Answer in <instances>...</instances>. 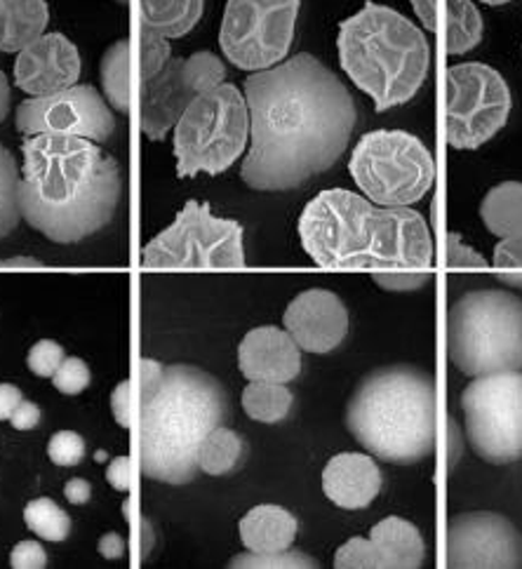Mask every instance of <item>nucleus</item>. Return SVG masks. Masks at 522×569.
Masks as SVG:
<instances>
[{
	"instance_id": "nucleus-1",
	"label": "nucleus",
	"mask_w": 522,
	"mask_h": 569,
	"mask_svg": "<svg viewBox=\"0 0 522 569\" xmlns=\"http://www.w3.org/2000/svg\"><path fill=\"white\" fill-rule=\"evenodd\" d=\"M250 149L240 179L254 191H294L344 156L358 107L341 78L299 52L245 78Z\"/></svg>"
},
{
	"instance_id": "nucleus-2",
	"label": "nucleus",
	"mask_w": 522,
	"mask_h": 569,
	"mask_svg": "<svg viewBox=\"0 0 522 569\" xmlns=\"http://www.w3.org/2000/svg\"><path fill=\"white\" fill-rule=\"evenodd\" d=\"M19 210L31 229L73 246L116 217L123 179L116 158L83 137L33 134L22 144Z\"/></svg>"
},
{
	"instance_id": "nucleus-3",
	"label": "nucleus",
	"mask_w": 522,
	"mask_h": 569,
	"mask_svg": "<svg viewBox=\"0 0 522 569\" xmlns=\"http://www.w3.org/2000/svg\"><path fill=\"white\" fill-rule=\"evenodd\" d=\"M301 248L330 271H416L433 263L424 214L384 208L349 189H325L297 221Z\"/></svg>"
},
{
	"instance_id": "nucleus-4",
	"label": "nucleus",
	"mask_w": 522,
	"mask_h": 569,
	"mask_svg": "<svg viewBox=\"0 0 522 569\" xmlns=\"http://www.w3.org/2000/svg\"><path fill=\"white\" fill-rule=\"evenodd\" d=\"M134 386L139 473L168 485L191 482L200 471V445L229 419L222 381L193 365L144 358Z\"/></svg>"
},
{
	"instance_id": "nucleus-5",
	"label": "nucleus",
	"mask_w": 522,
	"mask_h": 569,
	"mask_svg": "<svg viewBox=\"0 0 522 569\" xmlns=\"http://www.w3.org/2000/svg\"><path fill=\"white\" fill-rule=\"evenodd\" d=\"M347 429L372 457L410 466L438 445L435 379L414 365H387L363 377L347 405Z\"/></svg>"
},
{
	"instance_id": "nucleus-6",
	"label": "nucleus",
	"mask_w": 522,
	"mask_h": 569,
	"mask_svg": "<svg viewBox=\"0 0 522 569\" xmlns=\"http://www.w3.org/2000/svg\"><path fill=\"white\" fill-rule=\"evenodd\" d=\"M337 54L341 71L374 101L377 113L412 101L431 69L426 33L403 12L374 0L341 19Z\"/></svg>"
},
{
	"instance_id": "nucleus-7",
	"label": "nucleus",
	"mask_w": 522,
	"mask_h": 569,
	"mask_svg": "<svg viewBox=\"0 0 522 569\" xmlns=\"http://www.w3.org/2000/svg\"><path fill=\"white\" fill-rule=\"evenodd\" d=\"M448 353L466 377L522 370V299L506 290H475L448 313Z\"/></svg>"
},
{
	"instance_id": "nucleus-8",
	"label": "nucleus",
	"mask_w": 522,
	"mask_h": 569,
	"mask_svg": "<svg viewBox=\"0 0 522 569\" xmlns=\"http://www.w3.org/2000/svg\"><path fill=\"white\" fill-rule=\"evenodd\" d=\"M172 132L179 179L227 172L250 139L245 94L231 83L203 92L191 101Z\"/></svg>"
},
{
	"instance_id": "nucleus-9",
	"label": "nucleus",
	"mask_w": 522,
	"mask_h": 569,
	"mask_svg": "<svg viewBox=\"0 0 522 569\" xmlns=\"http://www.w3.org/2000/svg\"><path fill=\"white\" fill-rule=\"evenodd\" d=\"M349 172L363 196L384 208L416 206L438 177L429 147L405 130H374L360 137L351 151Z\"/></svg>"
},
{
	"instance_id": "nucleus-10",
	"label": "nucleus",
	"mask_w": 522,
	"mask_h": 569,
	"mask_svg": "<svg viewBox=\"0 0 522 569\" xmlns=\"http://www.w3.org/2000/svg\"><path fill=\"white\" fill-rule=\"evenodd\" d=\"M144 269L240 271L245 269L243 227L219 219L208 202L187 200L174 221L142 250Z\"/></svg>"
},
{
	"instance_id": "nucleus-11",
	"label": "nucleus",
	"mask_w": 522,
	"mask_h": 569,
	"mask_svg": "<svg viewBox=\"0 0 522 569\" xmlns=\"http://www.w3.org/2000/svg\"><path fill=\"white\" fill-rule=\"evenodd\" d=\"M445 86V137L452 149L475 151L506 128L513 97L496 69L461 62L448 69Z\"/></svg>"
},
{
	"instance_id": "nucleus-12",
	"label": "nucleus",
	"mask_w": 522,
	"mask_h": 569,
	"mask_svg": "<svg viewBox=\"0 0 522 569\" xmlns=\"http://www.w3.org/2000/svg\"><path fill=\"white\" fill-rule=\"evenodd\" d=\"M471 450L488 463L522 459V370L473 377L461 393Z\"/></svg>"
},
{
	"instance_id": "nucleus-13",
	"label": "nucleus",
	"mask_w": 522,
	"mask_h": 569,
	"mask_svg": "<svg viewBox=\"0 0 522 569\" xmlns=\"http://www.w3.org/2000/svg\"><path fill=\"white\" fill-rule=\"evenodd\" d=\"M301 0H227L219 48L240 71H264L285 62Z\"/></svg>"
},
{
	"instance_id": "nucleus-14",
	"label": "nucleus",
	"mask_w": 522,
	"mask_h": 569,
	"mask_svg": "<svg viewBox=\"0 0 522 569\" xmlns=\"http://www.w3.org/2000/svg\"><path fill=\"white\" fill-rule=\"evenodd\" d=\"M227 67L222 57L210 50L193 52L191 57H172L149 86L139 94L137 113L142 134L151 141H163L177 120L191 107V101L203 92L222 86Z\"/></svg>"
},
{
	"instance_id": "nucleus-15",
	"label": "nucleus",
	"mask_w": 522,
	"mask_h": 569,
	"mask_svg": "<svg viewBox=\"0 0 522 569\" xmlns=\"http://www.w3.org/2000/svg\"><path fill=\"white\" fill-rule=\"evenodd\" d=\"M14 126L24 137H83L104 144L116 130V118L107 99L92 86H73L54 94L24 99L17 107Z\"/></svg>"
},
{
	"instance_id": "nucleus-16",
	"label": "nucleus",
	"mask_w": 522,
	"mask_h": 569,
	"mask_svg": "<svg viewBox=\"0 0 522 569\" xmlns=\"http://www.w3.org/2000/svg\"><path fill=\"white\" fill-rule=\"evenodd\" d=\"M445 565L452 569H520L522 535L506 516L459 513L448 525Z\"/></svg>"
},
{
	"instance_id": "nucleus-17",
	"label": "nucleus",
	"mask_w": 522,
	"mask_h": 569,
	"mask_svg": "<svg viewBox=\"0 0 522 569\" xmlns=\"http://www.w3.org/2000/svg\"><path fill=\"white\" fill-rule=\"evenodd\" d=\"M170 59V40L139 24L132 36L109 46L99 64V76L111 109L130 116L149 80L163 71Z\"/></svg>"
},
{
	"instance_id": "nucleus-18",
	"label": "nucleus",
	"mask_w": 522,
	"mask_h": 569,
	"mask_svg": "<svg viewBox=\"0 0 522 569\" xmlns=\"http://www.w3.org/2000/svg\"><path fill=\"white\" fill-rule=\"evenodd\" d=\"M426 546L419 527L405 518L379 520L368 539L353 537L334 556L337 569H419Z\"/></svg>"
},
{
	"instance_id": "nucleus-19",
	"label": "nucleus",
	"mask_w": 522,
	"mask_h": 569,
	"mask_svg": "<svg viewBox=\"0 0 522 569\" xmlns=\"http://www.w3.org/2000/svg\"><path fill=\"white\" fill-rule=\"evenodd\" d=\"M80 52L64 33H43L31 46L17 52L14 83L31 97H46L69 90L80 78Z\"/></svg>"
},
{
	"instance_id": "nucleus-20",
	"label": "nucleus",
	"mask_w": 522,
	"mask_h": 569,
	"mask_svg": "<svg viewBox=\"0 0 522 569\" xmlns=\"http://www.w3.org/2000/svg\"><path fill=\"white\" fill-rule=\"evenodd\" d=\"M283 325L301 351L325 356L347 339L349 311L339 295L330 290H307L290 301Z\"/></svg>"
},
{
	"instance_id": "nucleus-21",
	"label": "nucleus",
	"mask_w": 522,
	"mask_h": 569,
	"mask_svg": "<svg viewBox=\"0 0 522 569\" xmlns=\"http://www.w3.org/2000/svg\"><path fill=\"white\" fill-rule=\"evenodd\" d=\"M238 368L250 381L290 383L301 372V349L288 330L261 325L240 341Z\"/></svg>"
},
{
	"instance_id": "nucleus-22",
	"label": "nucleus",
	"mask_w": 522,
	"mask_h": 569,
	"mask_svg": "<svg viewBox=\"0 0 522 569\" xmlns=\"http://www.w3.org/2000/svg\"><path fill=\"white\" fill-rule=\"evenodd\" d=\"M410 6L421 27L443 40L448 54H466L485 36L483 14L473 0H410Z\"/></svg>"
},
{
	"instance_id": "nucleus-23",
	"label": "nucleus",
	"mask_w": 522,
	"mask_h": 569,
	"mask_svg": "<svg viewBox=\"0 0 522 569\" xmlns=\"http://www.w3.org/2000/svg\"><path fill=\"white\" fill-rule=\"evenodd\" d=\"M379 466L372 455L341 452L332 457L323 471L325 497L344 511H363L381 492Z\"/></svg>"
},
{
	"instance_id": "nucleus-24",
	"label": "nucleus",
	"mask_w": 522,
	"mask_h": 569,
	"mask_svg": "<svg viewBox=\"0 0 522 569\" xmlns=\"http://www.w3.org/2000/svg\"><path fill=\"white\" fill-rule=\"evenodd\" d=\"M240 541L252 553H278L292 548L299 520L283 506L261 503L240 518Z\"/></svg>"
},
{
	"instance_id": "nucleus-25",
	"label": "nucleus",
	"mask_w": 522,
	"mask_h": 569,
	"mask_svg": "<svg viewBox=\"0 0 522 569\" xmlns=\"http://www.w3.org/2000/svg\"><path fill=\"white\" fill-rule=\"evenodd\" d=\"M48 22L46 0H0V52H22L46 33Z\"/></svg>"
},
{
	"instance_id": "nucleus-26",
	"label": "nucleus",
	"mask_w": 522,
	"mask_h": 569,
	"mask_svg": "<svg viewBox=\"0 0 522 569\" xmlns=\"http://www.w3.org/2000/svg\"><path fill=\"white\" fill-rule=\"evenodd\" d=\"M137 24L163 38H182L200 22L205 0H134Z\"/></svg>"
},
{
	"instance_id": "nucleus-27",
	"label": "nucleus",
	"mask_w": 522,
	"mask_h": 569,
	"mask_svg": "<svg viewBox=\"0 0 522 569\" xmlns=\"http://www.w3.org/2000/svg\"><path fill=\"white\" fill-rule=\"evenodd\" d=\"M480 219L499 240L522 233V181H501L492 187L480 200Z\"/></svg>"
},
{
	"instance_id": "nucleus-28",
	"label": "nucleus",
	"mask_w": 522,
	"mask_h": 569,
	"mask_svg": "<svg viewBox=\"0 0 522 569\" xmlns=\"http://www.w3.org/2000/svg\"><path fill=\"white\" fill-rule=\"evenodd\" d=\"M245 440L222 423L203 440V445H200L198 469L212 478L231 476L233 471H238V466L245 461Z\"/></svg>"
},
{
	"instance_id": "nucleus-29",
	"label": "nucleus",
	"mask_w": 522,
	"mask_h": 569,
	"mask_svg": "<svg viewBox=\"0 0 522 569\" xmlns=\"http://www.w3.org/2000/svg\"><path fill=\"white\" fill-rule=\"evenodd\" d=\"M294 396L288 383L275 381H250L243 391V410L252 421L278 423L285 421L292 412Z\"/></svg>"
},
{
	"instance_id": "nucleus-30",
	"label": "nucleus",
	"mask_w": 522,
	"mask_h": 569,
	"mask_svg": "<svg viewBox=\"0 0 522 569\" xmlns=\"http://www.w3.org/2000/svg\"><path fill=\"white\" fill-rule=\"evenodd\" d=\"M24 522L29 530L46 541H64L71 535V518L52 499L40 497L27 503Z\"/></svg>"
},
{
	"instance_id": "nucleus-31",
	"label": "nucleus",
	"mask_w": 522,
	"mask_h": 569,
	"mask_svg": "<svg viewBox=\"0 0 522 569\" xmlns=\"http://www.w3.org/2000/svg\"><path fill=\"white\" fill-rule=\"evenodd\" d=\"M19 221H22V210H19V170L14 156L0 144V240L10 236Z\"/></svg>"
},
{
	"instance_id": "nucleus-32",
	"label": "nucleus",
	"mask_w": 522,
	"mask_h": 569,
	"mask_svg": "<svg viewBox=\"0 0 522 569\" xmlns=\"http://www.w3.org/2000/svg\"><path fill=\"white\" fill-rule=\"evenodd\" d=\"M231 569H313L320 567L318 560L301 551H278V553H252L245 551L229 562Z\"/></svg>"
},
{
	"instance_id": "nucleus-33",
	"label": "nucleus",
	"mask_w": 522,
	"mask_h": 569,
	"mask_svg": "<svg viewBox=\"0 0 522 569\" xmlns=\"http://www.w3.org/2000/svg\"><path fill=\"white\" fill-rule=\"evenodd\" d=\"M492 269L509 288L522 290V233L499 240L492 257Z\"/></svg>"
},
{
	"instance_id": "nucleus-34",
	"label": "nucleus",
	"mask_w": 522,
	"mask_h": 569,
	"mask_svg": "<svg viewBox=\"0 0 522 569\" xmlns=\"http://www.w3.org/2000/svg\"><path fill=\"white\" fill-rule=\"evenodd\" d=\"M52 381H54V389L59 393L78 396V393H83L88 389L90 381H92V375H90L88 365L80 358H64L62 365L57 368Z\"/></svg>"
},
{
	"instance_id": "nucleus-35",
	"label": "nucleus",
	"mask_w": 522,
	"mask_h": 569,
	"mask_svg": "<svg viewBox=\"0 0 522 569\" xmlns=\"http://www.w3.org/2000/svg\"><path fill=\"white\" fill-rule=\"evenodd\" d=\"M445 252H448V269H452V271H485V269H490V261L480 252H475L471 246H466L459 233H448Z\"/></svg>"
},
{
	"instance_id": "nucleus-36",
	"label": "nucleus",
	"mask_w": 522,
	"mask_h": 569,
	"mask_svg": "<svg viewBox=\"0 0 522 569\" xmlns=\"http://www.w3.org/2000/svg\"><path fill=\"white\" fill-rule=\"evenodd\" d=\"M64 358H67V356H64V349L59 347L57 341L43 339V341L33 343V347L29 349L27 365H29V370H31L36 377H48V379H52L54 372H57V368H59V365H62Z\"/></svg>"
},
{
	"instance_id": "nucleus-37",
	"label": "nucleus",
	"mask_w": 522,
	"mask_h": 569,
	"mask_svg": "<svg viewBox=\"0 0 522 569\" xmlns=\"http://www.w3.org/2000/svg\"><path fill=\"white\" fill-rule=\"evenodd\" d=\"M48 457L57 466H78L86 457V440L73 431H59L48 442Z\"/></svg>"
},
{
	"instance_id": "nucleus-38",
	"label": "nucleus",
	"mask_w": 522,
	"mask_h": 569,
	"mask_svg": "<svg viewBox=\"0 0 522 569\" xmlns=\"http://www.w3.org/2000/svg\"><path fill=\"white\" fill-rule=\"evenodd\" d=\"M372 280L387 292H414L431 282V271H372Z\"/></svg>"
},
{
	"instance_id": "nucleus-39",
	"label": "nucleus",
	"mask_w": 522,
	"mask_h": 569,
	"mask_svg": "<svg viewBox=\"0 0 522 569\" xmlns=\"http://www.w3.org/2000/svg\"><path fill=\"white\" fill-rule=\"evenodd\" d=\"M111 410L116 421L123 426V429H132L134 417H137V386L134 381H123L116 386L111 396Z\"/></svg>"
},
{
	"instance_id": "nucleus-40",
	"label": "nucleus",
	"mask_w": 522,
	"mask_h": 569,
	"mask_svg": "<svg viewBox=\"0 0 522 569\" xmlns=\"http://www.w3.org/2000/svg\"><path fill=\"white\" fill-rule=\"evenodd\" d=\"M10 567L14 569H43L48 567V553L38 541H19L10 553Z\"/></svg>"
},
{
	"instance_id": "nucleus-41",
	"label": "nucleus",
	"mask_w": 522,
	"mask_h": 569,
	"mask_svg": "<svg viewBox=\"0 0 522 569\" xmlns=\"http://www.w3.org/2000/svg\"><path fill=\"white\" fill-rule=\"evenodd\" d=\"M134 461L132 457H116L107 466V482L118 492H130L134 487Z\"/></svg>"
},
{
	"instance_id": "nucleus-42",
	"label": "nucleus",
	"mask_w": 522,
	"mask_h": 569,
	"mask_svg": "<svg viewBox=\"0 0 522 569\" xmlns=\"http://www.w3.org/2000/svg\"><path fill=\"white\" fill-rule=\"evenodd\" d=\"M10 423H12V429H17V431L36 429V426L40 423V408L36 402L22 400V402H19V408L12 412Z\"/></svg>"
},
{
	"instance_id": "nucleus-43",
	"label": "nucleus",
	"mask_w": 522,
	"mask_h": 569,
	"mask_svg": "<svg viewBox=\"0 0 522 569\" xmlns=\"http://www.w3.org/2000/svg\"><path fill=\"white\" fill-rule=\"evenodd\" d=\"M24 400L22 391L12 383H0V421H10L12 412L19 408V402Z\"/></svg>"
},
{
	"instance_id": "nucleus-44",
	"label": "nucleus",
	"mask_w": 522,
	"mask_h": 569,
	"mask_svg": "<svg viewBox=\"0 0 522 569\" xmlns=\"http://www.w3.org/2000/svg\"><path fill=\"white\" fill-rule=\"evenodd\" d=\"M464 433L459 431V426H456V421L450 417L448 419V466H450V471L454 469V466L459 463V459H461V455H464Z\"/></svg>"
},
{
	"instance_id": "nucleus-45",
	"label": "nucleus",
	"mask_w": 522,
	"mask_h": 569,
	"mask_svg": "<svg viewBox=\"0 0 522 569\" xmlns=\"http://www.w3.org/2000/svg\"><path fill=\"white\" fill-rule=\"evenodd\" d=\"M64 497L69 503L73 506H83L90 501L92 497V485L83 478H71L67 485H64Z\"/></svg>"
},
{
	"instance_id": "nucleus-46",
	"label": "nucleus",
	"mask_w": 522,
	"mask_h": 569,
	"mask_svg": "<svg viewBox=\"0 0 522 569\" xmlns=\"http://www.w3.org/2000/svg\"><path fill=\"white\" fill-rule=\"evenodd\" d=\"M97 548L107 560H120L126 556V539L118 532H107L102 539H99Z\"/></svg>"
},
{
	"instance_id": "nucleus-47",
	"label": "nucleus",
	"mask_w": 522,
	"mask_h": 569,
	"mask_svg": "<svg viewBox=\"0 0 522 569\" xmlns=\"http://www.w3.org/2000/svg\"><path fill=\"white\" fill-rule=\"evenodd\" d=\"M10 113V83H8V76L0 71V123L8 118Z\"/></svg>"
},
{
	"instance_id": "nucleus-48",
	"label": "nucleus",
	"mask_w": 522,
	"mask_h": 569,
	"mask_svg": "<svg viewBox=\"0 0 522 569\" xmlns=\"http://www.w3.org/2000/svg\"><path fill=\"white\" fill-rule=\"evenodd\" d=\"M480 3H485V6H490V8H499V6L513 3V0H480Z\"/></svg>"
}]
</instances>
